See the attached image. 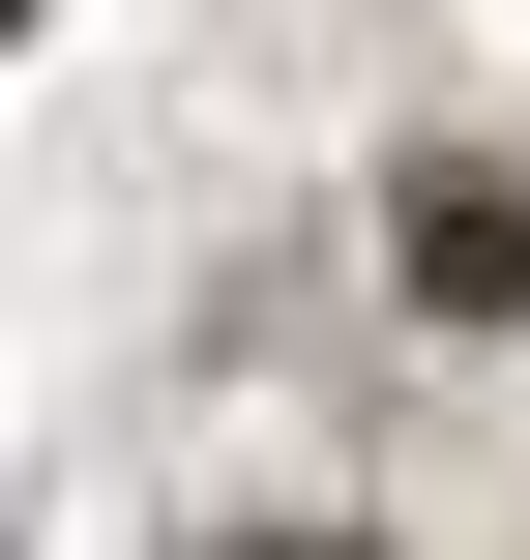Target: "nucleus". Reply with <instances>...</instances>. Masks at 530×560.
<instances>
[{"label":"nucleus","mask_w":530,"mask_h":560,"mask_svg":"<svg viewBox=\"0 0 530 560\" xmlns=\"http://www.w3.org/2000/svg\"><path fill=\"white\" fill-rule=\"evenodd\" d=\"M413 295L530 325V148H443V177H413Z\"/></svg>","instance_id":"nucleus-1"},{"label":"nucleus","mask_w":530,"mask_h":560,"mask_svg":"<svg viewBox=\"0 0 530 560\" xmlns=\"http://www.w3.org/2000/svg\"><path fill=\"white\" fill-rule=\"evenodd\" d=\"M236 560H354V532H236Z\"/></svg>","instance_id":"nucleus-2"}]
</instances>
